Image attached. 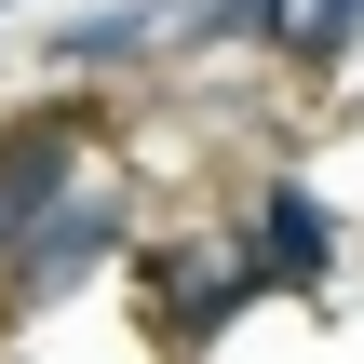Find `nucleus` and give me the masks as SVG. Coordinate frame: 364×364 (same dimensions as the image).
<instances>
[{"mask_svg": "<svg viewBox=\"0 0 364 364\" xmlns=\"http://www.w3.org/2000/svg\"><path fill=\"white\" fill-rule=\"evenodd\" d=\"M0 257H14L0 311H41V297H68L81 270H108V257H122V189H54V203H41V216H27Z\"/></svg>", "mask_w": 364, "mask_h": 364, "instance_id": "1", "label": "nucleus"}, {"mask_svg": "<svg viewBox=\"0 0 364 364\" xmlns=\"http://www.w3.org/2000/svg\"><path fill=\"white\" fill-rule=\"evenodd\" d=\"M351 41H364V0H311V14L284 27V54H297V68H338Z\"/></svg>", "mask_w": 364, "mask_h": 364, "instance_id": "6", "label": "nucleus"}, {"mask_svg": "<svg viewBox=\"0 0 364 364\" xmlns=\"http://www.w3.org/2000/svg\"><path fill=\"white\" fill-rule=\"evenodd\" d=\"M149 27H162V0H135V14H81V27H54V68H135Z\"/></svg>", "mask_w": 364, "mask_h": 364, "instance_id": "4", "label": "nucleus"}, {"mask_svg": "<svg viewBox=\"0 0 364 364\" xmlns=\"http://www.w3.org/2000/svg\"><path fill=\"white\" fill-rule=\"evenodd\" d=\"M54 189H81V122H14V135H0V243H14Z\"/></svg>", "mask_w": 364, "mask_h": 364, "instance_id": "3", "label": "nucleus"}, {"mask_svg": "<svg viewBox=\"0 0 364 364\" xmlns=\"http://www.w3.org/2000/svg\"><path fill=\"white\" fill-rule=\"evenodd\" d=\"M324 257H338V216H324L297 176H270V189H257V230H243V270H257V284H324Z\"/></svg>", "mask_w": 364, "mask_h": 364, "instance_id": "2", "label": "nucleus"}, {"mask_svg": "<svg viewBox=\"0 0 364 364\" xmlns=\"http://www.w3.org/2000/svg\"><path fill=\"white\" fill-rule=\"evenodd\" d=\"M176 27H189V54H216V41H284L297 14H284V0H203V14H176Z\"/></svg>", "mask_w": 364, "mask_h": 364, "instance_id": "5", "label": "nucleus"}]
</instances>
